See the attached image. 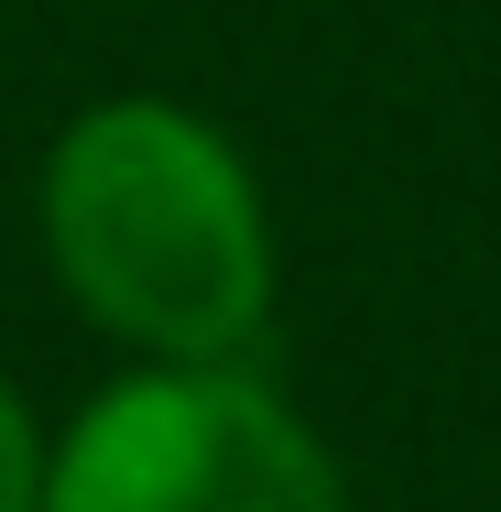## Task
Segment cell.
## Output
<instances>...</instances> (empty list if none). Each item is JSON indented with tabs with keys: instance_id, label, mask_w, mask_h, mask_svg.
<instances>
[{
	"instance_id": "obj_3",
	"label": "cell",
	"mask_w": 501,
	"mask_h": 512,
	"mask_svg": "<svg viewBox=\"0 0 501 512\" xmlns=\"http://www.w3.org/2000/svg\"><path fill=\"white\" fill-rule=\"evenodd\" d=\"M33 491H44V436H33L22 393L0 382V512H33Z\"/></svg>"
},
{
	"instance_id": "obj_1",
	"label": "cell",
	"mask_w": 501,
	"mask_h": 512,
	"mask_svg": "<svg viewBox=\"0 0 501 512\" xmlns=\"http://www.w3.org/2000/svg\"><path fill=\"white\" fill-rule=\"evenodd\" d=\"M44 262L142 360H240L273 316V218L240 142L175 99H99L44 153Z\"/></svg>"
},
{
	"instance_id": "obj_2",
	"label": "cell",
	"mask_w": 501,
	"mask_h": 512,
	"mask_svg": "<svg viewBox=\"0 0 501 512\" xmlns=\"http://www.w3.org/2000/svg\"><path fill=\"white\" fill-rule=\"evenodd\" d=\"M33 512H349V480L240 360H153L66 425Z\"/></svg>"
}]
</instances>
